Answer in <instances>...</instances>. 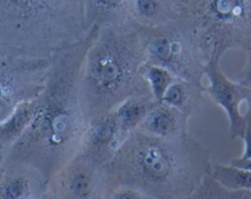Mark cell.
<instances>
[{
    "mask_svg": "<svg viewBox=\"0 0 251 199\" xmlns=\"http://www.w3.org/2000/svg\"><path fill=\"white\" fill-rule=\"evenodd\" d=\"M98 32V27H92L80 42L51 56L38 112L9 151L10 161L33 166L48 182L80 152L87 127L78 94L80 75Z\"/></svg>",
    "mask_w": 251,
    "mask_h": 199,
    "instance_id": "cell-1",
    "label": "cell"
},
{
    "mask_svg": "<svg viewBox=\"0 0 251 199\" xmlns=\"http://www.w3.org/2000/svg\"><path fill=\"white\" fill-rule=\"evenodd\" d=\"M212 151L188 133L163 139L135 131L107 164L113 188H134L156 199H183L208 174Z\"/></svg>",
    "mask_w": 251,
    "mask_h": 199,
    "instance_id": "cell-2",
    "label": "cell"
},
{
    "mask_svg": "<svg viewBox=\"0 0 251 199\" xmlns=\"http://www.w3.org/2000/svg\"><path fill=\"white\" fill-rule=\"evenodd\" d=\"M146 55L132 23L100 28L86 54L78 94L87 124L132 97H151L142 75Z\"/></svg>",
    "mask_w": 251,
    "mask_h": 199,
    "instance_id": "cell-3",
    "label": "cell"
},
{
    "mask_svg": "<svg viewBox=\"0 0 251 199\" xmlns=\"http://www.w3.org/2000/svg\"><path fill=\"white\" fill-rule=\"evenodd\" d=\"M87 32L83 0H0V45L15 58L49 59Z\"/></svg>",
    "mask_w": 251,
    "mask_h": 199,
    "instance_id": "cell-4",
    "label": "cell"
},
{
    "mask_svg": "<svg viewBox=\"0 0 251 199\" xmlns=\"http://www.w3.org/2000/svg\"><path fill=\"white\" fill-rule=\"evenodd\" d=\"M135 28L146 55V64L167 68L180 80L203 85V72L210 55L185 11L176 21L164 26L156 28L135 26Z\"/></svg>",
    "mask_w": 251,
    "mask_h": 199,
    "instance_id": "cell-5",
    "label": "cell"
},
{
    "mask_svg": "<svg viewBox=\"0 0 251 199\" xmlns=\"http://www.w3.org/2000/svg\"><path fill=\"white\" fill-rule=\"evenodd\" d=\"M208 55L251 49V0H181Z\"/></svg>",
    "mask_w": 251,
    "mask_h": 199,
    "instance_id": "cell-6",
    "label": "cell"
},
{
    "mask_svg": "<svg viewBox=\"0 0 251 199\" xmlns=\"http://www.w3.org/2000/svg\"><path fill=\"white\" fill-rule=\"evenodd\" d=\"M48 185L56 199H108L113 188L107 165L80 152Z\"/></svg>",
    "mask_w": 251,
    "mask_h": 199,
    "instance_id": "cell-7",
    "label": "cell"
},
{
    "mask_svg": "<svg viewBox=\"0 0 251 199\" xmlns=\"http://www.w3.org/2000/svg\"><path fill=\"white\" fill-rule=\"evenodd\" d=\"M222 54L213 51L205 66V77L208 85L205 87L207 97L226 112L229 121V138L232 141L240 138L245 133L248 122L240 110L247 99L249 88L244 87L237 81H232L225 75L221 67Z\"/></svg>",
    "mask_w": 251,
    "mask_h": 199,
    "instance_id": "cell-8",
    "label": "cell"
},
{
    "mask_svg": "<svg viewBox=\"0 0 251 199\" xmlns=\"http://www.w3.org/2000/svg\"><path fill=\"white\" fill-rule=\"evenodd\" d=\"M123 143L124 139L120 136L115 114L110 111L88 122L81 142L80 153L107 165Z\"/></svg>",
    "mask_w": 251,
    "mask_h": 199,
    "instance_id": "cell-9",
    "label": "cell"
},
{
    "mask_svg": "<svg viewBox=\"0 0 251 199\" xmlns=\"http://www.w3.org/2000/svg\"><path fill=\"white\" fill-rule=\"evenodd\" d=\"M48 183L33 166L10 161L9 168L0 176V199H41Z\"/></svg>",
    "mask_w": 251,
    "mask_h": 199,
    "instance_id": "cell-10",
    "label": "cell"
},
{
    "mask_svg": "<svg viewBox=\"0 0 251 199\" xmlns=\"http://www.w3.org/2000/svg\"><path fill=\"white\" fill-rule=\"evenodd\" d=\"M183 14L181 0H131L129 22L145 28H156L176 21Z\"/></svg>",
    "mask_w": 251,
    "mask_h": 199,
    "instance_id": "cell-11",
    "label": "cell"
},
{
    "mask_svg": "<svg viewBox=\"0 0 251 199\" xmlns=\"http://www.w3.org/2000/svg\"><path fill=\"white\" fill-rule=\"evenodd\" d=\"M190 117L173 107L157 103L140 126V131L163 139H176L189 133Z\"/></svg>",
    "mask_w": 251,
    "mask_h": 199,
    "instance_id": "cell-12",
    "label": "cell"
},
{
    "mask_svg": "<svg viewBox=\"0 0 251 199\" xmlns=\"http://www.w3.org/2000/svg\"><path fill=\"white\" fill-rule=\"evenodd\" d=\"M86 27L104 28L123 26L130 21L131 0H83Z\"/></svg>",
    "mask_w": 251,
    "mask_h": 199,
    "instance_id": "cell-13",
    "label": "cell"
},
{
    "mask_svg": "<svg viewBox=\"0 0 251 199\" xmlns=\"http://www.w3.org/2000/svg\"><path fill=\"white\" fill-rule=\"evenodd\" d=\"M39 95L17 105L14 111L0 122V148L11 149L26 133L39 110Z\"/></svg>",
    "mask_w": 251,
    "mask_h": 199,
    "instance_id": "cell-14",
    "label": "cell"
},
{
    "mask_svg": "<svg viewBox=\"0 0 251 199\" xmlns=\"http://www.w3.org/2000/svg\"><path fill=\"white\" fill-rule=\"evenodd\" d=\"M207 98L205 86L178 78L167 90L161 103L176 108L191 117L205 108Z\"/></svg>",
    "mask_w": 251,
    "mask_h": 199,
    "instance_id": "cell-15",
    "label": "cell"
},
{
    "mask_svg": "<svg viewBox=\"0 0 251 199\" xmlns=\"http://www.w3.org/2000/svg\"><path fill=\"white\" fill-rule=\"evenodd\" d=\"M156 104L157 102L152 97H132L113 110L120 136L124 142L130 134L140 129L141 124Z\"/></svg>",
    "mask_w": 251,
    "mask_h": 199,
    "instance_id": "cell-16",
    "label": "cell"
},
{
    "mask_svg": "<svg viewBox=\"0 0 251 199\" xmlns=\"http://www.w3.org/2000/svg\"><path fill=\"white\" fill-rule=\"evenodd\" d=\"M208 175L230 191L251 192V171L221 163L211 164Z\"/></svg>",
    "mask_w": 251,
    "mask_h": 199,
    "instance_id": "cell-17",
    "label": "cell"
},
{
    "mask_svg": "<svg viewBox=\"0 0 251 199\" xmlns=\"http://www.w3.org/2000/svg\"><path fill=\"white\" fill-rule=\"evenodd\" d=\"M142 75L149 85L151 97L157 103L162 102L169 87L178 80V77H176L167 68L151 64H145L142 67Z\"/></svg>",
    "mask_w": 251,
    "mask_h": 199,
    "instance_id": "cell-18",
    "label": "cell"
},
{
    "mask_svg": "<svg viewBox=\"0 0 251 199\" xmlns=\"http://www.w3.org/2000/svg\"><path fill=\"white\" fill-rule=\"evenodd\" d=\"M183 199H251V192L228 190L207 174L199 187Z\"/></svg>",
    "mask_w": 251,
    "mask_h": 199,
    "instance_id": "cell-19",
    "label": "cell"
},
{
    "mask_svg": "<svg viewBox=\"0 0 251 199\" xmlns=\"http://www.w3.org/2000/svg\"><path fill=\"white\" fill-rule=\"evenodd\" d=\"M108 199H156L153 197L145 195L140 191L134 190L130 187H124V186H118V187L112 188Z\"/></svg>",
    "mask_w": 251,
    "mask_h": 199,
    "instance_id": "cell-20",
    "label": "cell"
},
{
    "mask_svg": "<svg viewBox=\"0 0 251 199\" xmlns=\"http://www.w3.org/2000/svg\"><path fill=\"white\" fill-rule=\"evenodd\" d=\"M247 63H245L244 67H243V70L238 75L237 82L244 86V87L251 88V49L249 51H247Z\"/></svg>",
    "mask_w": 251,
    "mask_h": 199,
    "instance_id": "cell-21",
    "label": "cell"
},
{
    "mask_svg": "<svg viewBox=\"0 0 251 199\" xmlns=\"http://www.w3.org/2000/svg\"><path fill=\"white\" fill-rule=\"evenodd\" d=\"M243 142H244V152H243L242 159H251V125H248L245 133L242 137Z\"/></svg>",
    "mask_w": 251,
    "mask_h": 199,
    "instance_id": "cell-22",
    "label": "cell"
},
{
    "mask_svg": "<svg viewBox=\"0 0 251 199\" xmlns=\"http://www.w3.org/2000/svg\"><path fill=\"white\" fill-rule=\"evenodd\" d=\"M230 165L235 166V168H239V169H244V170H249L251 171V159H242L239 158H235L233 160H230Z\"/></svg>",
    "mask_w": 251,
    "mask_h": 199,
    "instance_id": "cell-23",
    "label": "cell"
},
{
    "mask_svg": "<svg viewBox=\"0 0 251 199\" xmlns=\"http://www.w3.org/2000/svg\"><path fill=\"white\" fill-rule=\"evenodd\" d=\"M245 105H247V109H245L244 112V117L247 120L248 125H251V88H249L248 90V95L247 99H245Z\"/></svg>",
    "mask_w": 251,
    "mask_h": 199,
    "instance_id": "cell-24",
    "label": "cell"
},
{
    "mask_svg": "<svg viewBox=\"0 0 251 199\" xmlns=\"http://www.w3.org/2000/svg\"><path fill=\"white\" fill-rule=\"evenodd\" d=\"M41 199H56L55 196H54L53 191H51V188L49 187V185H48V188H47V191L44 192L43 197H42Z\"/></svg>",
    "mask_w": 251,
    "mask_h": 199,
    "instance_id": "cell-25",
    "label": "cell"
},
{
    "mask_svg": "<svg viewBox=\"0 0 251 199\" xmlns=\"http://www.w3.org/2000/svg\"><path fill=\"white\" fill-rule=\"evenodd\" d=\"M2 151V148H0V152H1Z\"/></svg>",
    "mask_w": 251,
    "mask_h": 199,
    "instance_id": "cell-26",
    "label": "cell"
}]
</instances>
